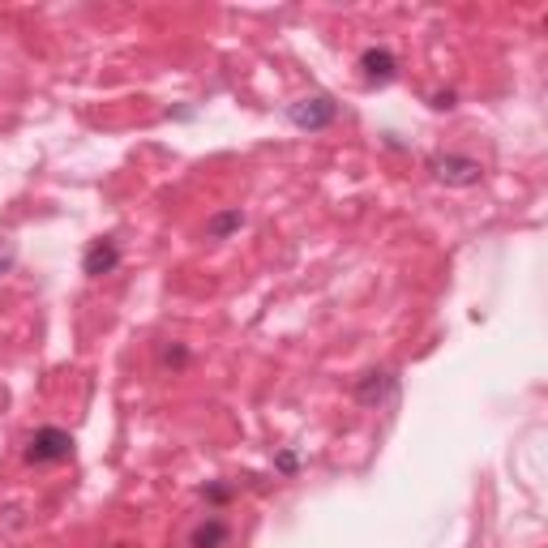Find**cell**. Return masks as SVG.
Listing matches in <instances>:
<instances>
[{
  "mask_svg": "<svg viewBox=\"0 0 548 548\" xmlns=\"http://www.w3.org/2000/svg\"><path fill=\"white\" fill-rule=\"evenodd\" d=\"M429 172H432V180L454 184V189L480 184V176H484V167H480L475 158H463V155H432L429 158Z\"/></svg>",
  "mask_w": 548,
  "mask_h": 548,
  "instance_id": "cell-1",
  "label": "cell"
},
{
  "mask_svg": "<svg viewBox=\"0 0 548 548\" xmlns=\"http://www.w3.org/2000/svg\"><path fill=\"white\" fill-rule=\"evenodd\" d=\"M73 454V437L64 429H39L30 437V446H26V463H64Z\"/></svg>",
  "mask_w": 548,
  "mask_h": 548,
  "instance_id": "cell-2",
  "label": "cell"
},
{
  "mask_svg": "<svg viewBox=\"0 0 548 548\" xmlns=\"http://www.w3.org/2000/svg\"><path fill=\"white\" fill-rule=\"evenodd\" d=\"M287 116H292L295 129H326V124H334V116H338V103L326 98V95H313V98L292 103V107H287Z\"/></svg>",
  "mask_w": 548,
  "mask_h": 548,
  "instance_id": "cell-3",
  "label": "cell"
},
{
  "mask_svg": "<svg viewBox=\"0 0 548 548\" xmlns=\"http://www.w3.org/2000/svg\"><path fill=\"white\" fill-rule=\"evenodd\" d=\"M120 266V249L112 244V240H95L90 249H86V257H81V270L90 274V278H98V274H112Z\"/></svg>",
  "mask_w": 548,
  "mask_h": 548,
  "instance_id": "cell-4",
  "label": "cell"
},
{
  "mask_svg": "<svg viewBox=\"0 0 548 548\" xmlns=\"http://www.w3.org/2000/svg\"><path fill=\"white\" fill-rule=\"evenodd\" d=\"M360 64H364V78L369 81H390L394 78V56L386 52V47H369V52L360 56Z\"/></svg>",
  "mask_w": 548,
  "mask_h": 548,
  "instance_id": "cell-5",
  "label": "cell"
},
{
  "mask_svg": "<svg viewBox=\"0 0 548 548\" xmlns=\"http://www.w3.org/2000/svg\"><path fill=\"white\" fill-rule=\"evenodd\" d=\"M227 523H218V518H206L201 527H193V535H189V548H218L227 544Z\"/></svg>",
  "mask_w": 548,
  "mask_h": 548,
  "instance_id": "cell-6",
  "label": "cell"
},
{
  "mask_svg": "<svg viewBox=\"0 0 548 548\" xmlns=\"http://www.w3.org/2000/svg\"><path fill=\"white\" fill-rule=\"evenodd\" d=\"M390 390H394V372H369V381L355 390V398L360 403H381Z\"/></svg>",
  "mask_w": 548,
  "mask_h": 548,
  "instance_id": "cell-7",
  "label": "cell"
},
{
  "mask_svg": "<svg viewBox=\"0 0 548 548\" xmlns=\"http://www.w3.org/2000/svg\"><path fill=\"white\" fill-rule=\"evenodd\" d=\"M235 227H244V215H240V210H223V215H215L206 223V235H210V240H223V235H232Z\"/></svg>",
  "mask_w": 548,
  "mask_h": 548,
  "instance_id": "cell-8",
  "label": "cell"
},
{
  "mask_svg": "<svg viewBox=\"0 0 548 548\" xmlns=\"http://www.w3.org/2000/svg\"><path fill=\"white\" fill-rule=\"evenodd\" d=\"M4 270H9V253H4V257H0V274H4Z\"/></svg>",
  "mask_w": 548,
  "mask_h": 548,
  "instance_id": "cell-9",
  "label": "cell"
}]
</instances>
